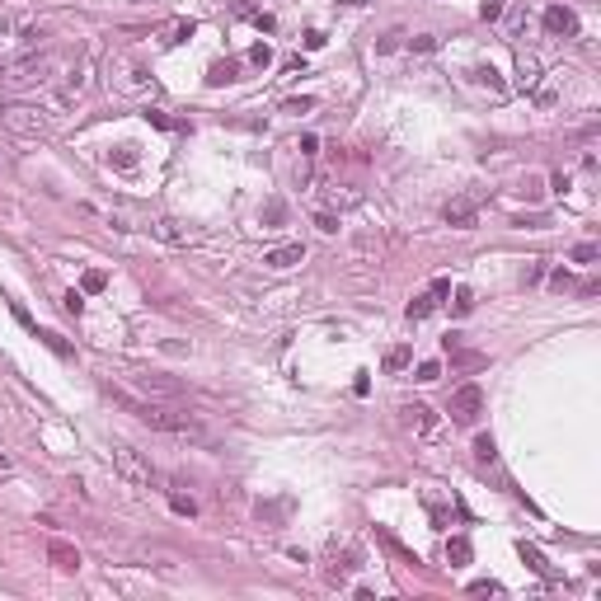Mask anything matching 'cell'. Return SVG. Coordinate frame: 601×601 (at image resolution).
Listing matches in <instances>:
<instances>
[{"label": "cell", "instance_id": "6da1fadb", "mask_svg": "<svg viewBox=\"0 0 601 601\" xmlns=\"http://www.w3.org/2000/svg\"><path fill=\"white\" fill-rule=\"evenodd\" d=\"M113 470H118V479H123L127 489H137V493H146L151 484H156V470H151V460L137 451V446H127V442H113Z\"/></svg>", "mask_w": 601, "mask_h": 601}, {"label": "cell", "instance_id": "5bb4252c", "mask_svg": "<svg viewBox=\"0 0 601 601\" xmlns=\"http://www.w3.org/2000/svg\"><path fill=\"white\" fill-rule=\"evenodd\" d=\"M137 385H141V390H151V395H160V399H174V395H179L174 380H160V376H137Z\"/></svg>", "mask_w": 601, "mask_h": 601}, {"label": "cell", "instance_id": "7a4b0ae2", "mask_svg": "<svg viewBox=\"0 0 601 601\" xmlns=\"http://www.w3.org/2000/svg\"><path fill=\"white\" fill-rule=\"evenodd\" d=\"M137 413H141V423L160 427V432H170V437H184V442H202L207 437L202 423H198L193 413H170V409H151V404H137Z\"/></svg>", "mask_w": 601, "mask_h": 601}, {"label": "cell", "instance_id": "52a82bcc", "mask_svg": "<svg viewBox=\"0 0 601 601\" xmlns=\"http://www.w3.org/2000/svg\"><path fill=\"white\" fill-rule=\"evenodd\" d=\"M479 409H484V390L479 385H460L456 395H451V418L456 423H475Z\"/></svg>", "mask_w": 601, "mask_h": 601}, {"label": "cell", "instance_id": "8992f818", "mask_svg": "<svg viewBox=\"0 0 601 601\" xmlns=\"http://www.w3.org/2000/svg\"><path fill=\"white\" fill-rule=\"evenodd\" d=\"M404 423H409L423 442H437V437H442V418L427 409V404H404Z\"/></svg>", "mask_w": 601, "mask_h": 601}, {"label": "cell", "instance_id": "7402d4cb", "mask_svg": "<svg viewBox=\"0 0 601 601\" xmlns=\"http://www.w3.org/2000/svg\"><path fill=\"white\" fill-rule=\"evenodd\" d=\"M522 559H526V564H531L536 573H550V564H545V559H540V554L531 550V545H522Z\"/></svg>", "mask_w": 601, "mask_h": 601}, {"label": "cell", "instance_id": "9c48e42d", "mask_svg": "<svg viewBox=\"0 0 601 601\" xmlns=\"http://www.w3.org/2000/svg\"><path fill=\"white\" fill-rule=\"evenodd\" d=\"M446 296H451V282H446V277H437V282L427 286L423 296H413V300H409V319H427V315H432V310H437V305H442Z\"/></svg>", "mask_w": 601, "mask_h": 601}, {"label": "cell", "instance_id": "f546056e", "mask_svg": "<svg viewBox=\"0 0 601 601\" xmlns=\"http://www.w3.org/2000/svg\"><path fill=\"white\" fill-rule=\"evenodd\" d=\"M437 376H442V366H437V362H423V366H418V380H437Z\"/></svg>", "mask_w": 601, "mask_h": 601}, {"label": "cell", "instance_id": "3957f363", "mask_svg": "<svg viewBox=\"0 0 601 601\" xmlns=\"http://www.w3.org/2000/svg\"><path fill=\"white\" fill-rule=\"evenodd\" d=\"M90 212H95V216H104L113 230H151V221H156L146 207L123 202V198H118V202H90Z\"/></svg>", "mask_w": 601, "mask_h": 601}, {"label": "cell", "instance_id": "44dd1931", "mask_svg": "<svg viewBox=\"0 0 601 601\" xmlns=\"http://www.w3.org/2000/svg\"><path fill=\"white\" fill-rule=\"evenodd\" d=\"M446 554H451L456 564H465V559H470V540H451V545H446Z\"/></svg>", "mask_w": 601, "mask_h": 601}, {"label": "cell", "instance_id": "83f0119b", "mask_svg": "<svg viewBox=\"0 0 601 601\" xmlns=\"http://www.w3.org/2000/svg\"><path fill=\"white\" fill-rule=\"evenodd\" d=\"M409 48H413V52H432V48H437V38H432V33H423V38H413Z\"/></svg>", "mask_w": 601, "mask_h": 601}, {"label": "cell", "instance_id": "4fadbf2b", "mask_svg": "<svg viewBox=\"0 0 601 601\" xmlns=\"http://www.w3.org/2000/svg\"><path fill=\"white\" fill-rule=\"evenodd\" d=\"M300 258H305V249H300V244H282V249H268V254H263V263H268V268H277V272H282V268H296Z\"/></svg>", "mask_w": 601, "mask_h": 601}, {"label": "cell", "instance_id": "d6a6232c", "mask_svg": "<svg viewBox=\"0 0 601 601\" xmlns=\"http://www.w3.org/2000/svg\"><path fill=\"white\" fill-rule=\"evenodd\" d=\"M43 343H48L52 352H62V357H66V352H71V348H66V343H62V338H57V333H43Z\"/></svg>", "mask_w": 601, "mask_h": 601}, {"label": "cell", "instance_id": "d4e9b609", "mask_svg": "<svg viewBox=\"0 0 601 601\" xmlns=\"http://www.w3.org/2000/svg\"><path fill=\"white\" fill-rule=\"evenodd\" d=\"M592 258H597V244H578L573 249V263H592Z\"/></svg>", "mask_w": 601, "mask_h": 601}, {"label": "cell", "instance_id": "9a60e30c", "mask_svg": "<svg viewBox=\"0 0 601 601\" xmlns=\"http://www.w3.org/2000/svg\"><path fill=\"white\" fill-rule=\"evenodd\" d=\"M235 76H240V62H216L212 71H207V80H212V85H230Z\"/></svg>", "mask_w": 601, "mask_h": 601}, {"label": "cell", "instance_id": "f1b7e54d", "mask_svg": "<svg viewBox=\"0 0 601 601\" xmlns=\"http://www.w3.org/2000/svg\"><path fill=\"white\" fill-rule=\"evenodd\" d=\"M249 62H254V66H268V62H272V52H268V48H263V43H258V48H254V52H249Z\"/></svg>", "mask_w": 601, "mask_h": 601}, {"label": "cell", "instance_id": "7c38bea8", "mask_svg": "<svg viewBox=\"0 0 601 601\" xmlns=\"http://www.w3.org/2000/svg\"><path fill=\"white\" fill-rule=\"evenodd\" d=\"M48 559L57 564V569H66V573H76V569H80L76 545H66V540H48Z\"/></svg>", "mask_w": 601, "mask_h": 601}, {"label": "cell", "instance_id": "836d02e7", "mask_svg": "<svg viewBox=\"0 0 601 601\" xmlns=\"http://www.w3.org/2000/svg\"><path fill=\"white\" fill-rule=\"evenodd\" d=\"M522 193L531 198V202H536V198H540V179H526V184H522Z\"/></svg>", "mask_w": 601, "mask_h": 601}, {"label": "cell", "instance_id": "d6986e66", "mask_svg": "<svg viewBox=\"0 0 601 601\" xmlns=\"http://www.w3.org/2000/svg\"><path fill=\"white\" fill-rule=\"evenodd\" d=\"M451 310H456V315H470V310H475V291H470V286H460L456 300H451Z\"/></svg>", "mask_w": 601, "mask_h": 601}, {"label": "cell", "instance_id": "cb8c5ba5", "mask_svg": "<svg viewBox=\"0 0 601 601\" xmlns=\"http://www.w3.org/2000/svg\"><path fill=\"white\" fill-rule=\"evenodd\" d=\"M170 503H174V512H184V517H193V512H198V503H193V498H184V493H174Z\"/></svg>", "mask_w": 601, "mask_h": 601}, {"label": "cell", "instance_id": "e575fe53", "mask_svg": "<svg viewBox=\"0 0 601 601\" xmlns=\"http://www.w3.org/2000/svg\"><path fill=\"white\" fill-rule=\"evenodd\" d=\"M5 470H10V456H5V451H0V475H5Z\"/></svg>", "mask_w": 601, "mask_h": 601}, {"label": "cell", "instance_id": "603a6c76", "mask_svg": "<svg viewBox=\"0 0 601 601\" xmlns=\"http://www.w3.org/2000/svg\"><path fill=\"white\" fill-rule=\"evenodd\" d=\"M475 456H479V460H493V456H498V446H493V437H479V442H475Z\"/></svg>", "mask_w": 601, "mask_h": 601}, {"label": "cell", "instance_id": "e0dca14e", "mask_svg": "<svg viewBox=\"0 0 601 601\" xmlns=\"http://www.w3.org/2000/svg\"><path fill=\"white\" fill-rule=\"evenodd\" d=\"M475 80H479V85H489L493 95H507V85L498 80V71H493V66H479V71H475Z\"/></svg>", "mask_w": 601, "mask_h": 601}, {"label": "cell", "instance_id": "ba28073f", "mask_svg": "<svg viewBox=\"0 0 601 601\" xmlns=\"http://www.w3.org/2000/svg\"><path fill=\"white\" fill-rule=\"evenodd\" d=\"M442 216H446V226H456V230H475V221H479V198H470V193H465V198H451Z\"/></svg>", "mask_w": 601, "mask_h": 601}, {"label": "cell", "instance_id": "ffe728a7", "mask_svg": "<svg viewBox=\"0 0 601 601\" xmlns=\"http://www.w3.org/2000/svg\"><path fill=\"white\" fill-rule=\"evenodd\" d=\"M559 95H564V90H559V71H554V76L545 80V90H540V104L550 109V104H559Z\"/></svg>", "mask_w": 601, "mask_h": 601}, {"label": "cell", "instance_id": "5b68a950", "mask_svg": "<svg viewBox=\"0 0 601 601\" xmlns=\"http://www.w3.org/2000/svg\"><path fill=\"white\" fill-rule=\"evenodd\" d=\"M48 71H52L48 57L24 52L19 62H5V66H0V80H5V85H33V80H48Z\"/></svg>", "mask_w": 601, "mask_h": 601}, {"label": "cell", "instance_id": "4dcf8cb0", "mask_svg": "<svg viewBox=\"0 0 601 601\" xmlns=\"http://www.w3.org/2000/svg\"><path fill=\"white\" fill-rule=\"evenodd\" d=\"M85 291H104V272H85Z\"/></svg>", "mask_w": 601, "mask_h": 601}, {"label": "cell", "instance_id": "8fae6325", "mask_svg": "<svg viewBox=\"0 0 601 601\" xmlns=\"http://www.w3.org/2000/svg\"><path fill=\"white\" fill-rule=\"evenodd\" d=\"M545 29L573 38V33H578V15H573L569 5H550V10H545Z\"/></svg>", "mask_w": 601, "mask_h": 601}, {"label": "cell", "instance_id": "277c9868", "mask_svg": "<svg viewBox=\"0 0 601 601\" xmlns=\"http://www.w3.org/2000/svg\"><path fill=\"white\" fill-rule=\"evenodd\" d=\"M0 123L10 127L15 137H48V113L33 109V104H5V109H0Z\"/></svg>", "mask_w": 601, "mask_h": 601}, {"label": "cell", "instance_id": "4316f807", "mask_svg": "<svg viewBox=\"0 0 601 601\" xmlns=\"http://www.w3.org/2000/svg\"><path fill=\"white\" fill-rule=\"evenodd\" d=\"M479 15H484V19H498V15H503V0H484V5H479Z\"/></svg>", "mask_w": 601, "mask_h": 601}, {"label": "cell", "instance_id": "30bf717a", "mask_svg": "<svg viewBox=\"0 0 601 601\" xmlns=\"http://www.w3.org/2000/svg\"><path fill=\"white\" fill-rule=\"evenodd\" d=\"M151 235L156 240H165V244H179V249H184V244H193V230L184 221H174V216H156V221H151Z\"/></svg>", "mask_w": 601, "mask_h": 601}, {"label": "cell", "instance_id": "2e32d148", "mask_svg": "<svg viewBox=\"0 0 601 601\" xmlns=\"http://www.w3.org/2000/svg\"><path fill=\"white\" fill-rule=\"evenodd\" d=\"M536 80H540V62L536 57H522V62H517V85L526 90V85H536Z\"/></svg>", "mask_w": 601, "mask_h": 601}, {"label": "cell", "instance_id": "ac0fdd59", "mask_svg": "<svg viewBox=\"0 0 601 601\" xmlns=\"http://www.w3.org/2000/svg\"><path fill=\"white\" fill-rule=\"evenodd\" d=\"M409 357H413V348H404V343H399V348H390V352H385V371H399V366H409Z\"/></svg>", "mask_w": 601, "mask_h": 601}, {"label": "cell", "instance_id": "484cf974", "mask_svg": "<svg viewBox=\"0 0 601 601\" xmlns=\"http://www.w3.org/2000/svg\"><path fill=\"white\" fill-rule=\"evenodd\" d=\"M315 226L324 230V235H333V230H338V216H329V212H319V216H315Z\"/></svg>", "mask_w": 601, "mask_h": 601}, {"label": "cell", "instance_id": "1f68e13d", "mask_svg": "<svg viewBox=\"0 0 601 601\" xmlns=\"http://www.w3.org/2000/svg\"><path fill=\"white\" fill-rule=\"evenodd\" d=\"M118 165H123V170H132V165H137V156H132V146H118Z\"/></svg>", "mask_w": 601, "mask_h": 601}]
</instances>
